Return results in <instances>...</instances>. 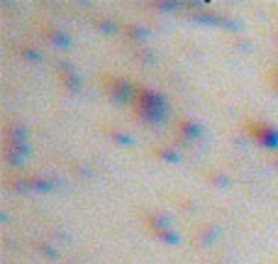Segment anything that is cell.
Masks as SVG:
<instances>
[{
	"mask_svg": "<svg viewBox=\"0 0 278 264\" xmlns=\"http://www.w3.org/2000/svg\"><path fill=\"white\" fill-rule=\"evenodd\" d=\"M137 105H139L142 118H147L149 123L161 120V118H164V112H166V103H164V98L156 96V93H152V91H139Z\"/></svg>",
	"mask_w": 278,
	"mask_h": 264,
	"instance_id": "1",
	"label": "cell"
},
{
	"mask_svg": "<svg viewBox=\"0 0 278 264\" xmlns=\"http://www.w3.org/2000/svg\"><path fill=\"white\" fill-rule=\"evenodd\" d=\"M254 130H256V137H259L261 144H266V147H278V130L266 127V125H256Z\"/></svg>",
	"mask_w": 278,
	"mask_h": 264,
	"instance_id": "2",
	"label": "cell"
},
{
	"mask_svg": "<svg viewBox=\"0 0 278 264\" xmlns=\"http://www.w3.org/2000/svg\"><path fill=\"white\" fill-rule=\"evenodd\" d=\"M108 86H110V93L117 98V100H125V98L129 96V91H132L125 81H117V84H115V81H108Z\"/></svg>",
	"mask_w": 278,
	"mask_h": 264,
	"instance_id": "3",
	"label": "cell"
}]
</instances>
